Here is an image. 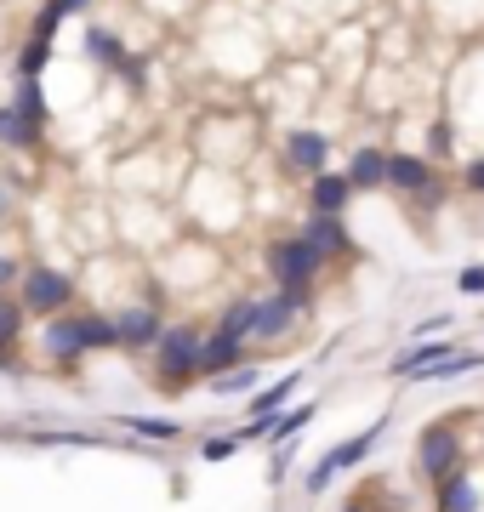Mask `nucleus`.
<instances>
[{"label": "nucleus", "mask_w": 484, "mask_h": 512, "mask_svg": "<svg viewBox=\"0 0 484 512\" xmlns=\"http://www.w3.org/2000/svg\"><path fill=\"white\" fill-rule=\"evenodd\" d=\"M257 308H262V296H234V302L223 308V319H217V330L251 342V336H257Z\"/></svg>", "instance_id": "6ab92c4d"}, {"label": "nucleus", "mask_w": 484, "mask_h": 512, "mask_svg": "<svg viewBox=\"0 0 484 512\" xmlns=\"http://www.w3.org/2000/svg\"><path fill=\"white\" fill-rule=\"evenodd\" d=\"M319 416V404H297V410H280L274 416V439L268 444H285V439H302V427Z\"/></svg>", "instance_id": "393cba45"}, {"label": "nucleus", "mask_w": 484, "mask_h": 512, "mask_svg": "<svg viewBox=\"0 0 484 512\" xmlns=\"http://www.w3.org/2000/svg\"><path fill=\"white\" fill-rule=\"evenodd\" d=\"M114 330H120V348H126V353H154L160 330H166L160 291H149V302H126V308L114 313Z\"/></svg>", "instance_id": "39448f33"}, {"label": "nucleus", "mask_w": 484, "mask_h": 512, "mask_svg": "<svg viewBox=\"0 0 484 512\" xmlns=\"http://www.w3.org/2000/svg\"><path fill=\"white\" fill-rule=\"evenodd\" d=\"M456 154V131H450V120H433L428 126V160H450Z\"/></svg>", "instance_id": "bb28decb"}, {"label": "nucleus", "mask_w": 484, "mask_h": 512, "mask_svg": "<svg viewBox=\"0 0 484 512\" xmlns=\"http://www.w3.org/2000/svg\"><path fill=\"white\" fill-rule=\"evenodd\" d=\"M18 296H23V308H29V319L69 313L75 308V274L69 268H52V262H23Z\"/></svg>", "instance_id": "f03ea898"}, {"label": "nucleus", "mask_w": 484, "mask_h": 512, "mask_svg": "<svg viewBox=\"0 0 484 512\" xmlns=\"http://www.w3.org/2000/svg\"><path fill=\"white\" fill-rule=\"evenodd\" d=\"M456 467H462V433H456L450 421L422 427V439H416V473L428 478V484H439V478L456 473Z\"/></svg>", "instance_id": "423d86ee"}, {"label": "nucleus", "mask_w": 484, "mask_h": 512, "mask_svg": "<svg viewBox=\"0 0 484 512\" xmlns=\"http://www.w3.org/2000/svg\"><path fill=\"white\" fill-rule=\"evenodd\" d=\"M348 177H354L359 194H376V188H388V148H354L348 154Z\"/></svg>", "instance_id": "f3484780"}, {"label": "nucleus", "mask_w": 484, "mask_h": 512, "mask_svg": "<svg viewBox=\"0 0 484 512\" xmlns=\"http://www.w3.org/2000/svg\"><path fill=\"white\" fill-rule=\"evenodd\" d=\"M354 177H348V171H331V165H325V171H314V177H308V211H331V217H348V205H354Z\"/></svg>", "instance_id": "f8f14e48"}, {"label": "nucleus", "mask_w": 484, "mask_h": 512, "mask_svg": "<svg viewBox=\"0 0 484 512\" xmlns=\"http://www.w3.org/2000/svg\"><path fill=\"white\" fill-rule=\"evenodd\" d=\"M86 57H92L103 74H126L131 86H143V63L126 52V40L114 35V29H103V23H92L86 29Z\"/></svg>", "instance_id": "1a4fd4ad"}, {"label": "nucleus", "mask_w": 484, "mask_h": 512, "mask_svg": "<svg viewBox=\"0 0 484 512\" xmlns=\"http://www.w3.org/2000/svg\"><path fill=\"white\" fill-rule=\"evenodd\" d=\"M382 433H388V416H376L365 433H354V439L331 444V450H325V456H319L314 467L302 473V495H325L336 473H348V467H359V461H371V450L382 444Z\"/></svg>", "instance_id": "7ed1b4c3"}, {"label": "nucleus", "mask_w": 484, "mask_h": 512, "mask_svg": "<svg viewBox=\"0 0 484 512\" xmlns=\"http://www.w3.org/2000/svg\"><path fill=\"white\" fill-rule=\"evenodd\" d=\"M18 188H23L18 171H6V177H0V222H6L12 211H18Z\"/></svg>", "instance_id": "cd10ccee"}, {"label": "nucleus", "mask_w": 484, "mask_h": 512, "mask_svg": "<svg viewBox=\"0 0 484 512\" xmlns=\"http://www.w3.org/2000/svg\"><path fill=\"white\" fill-rule=\"evenodd\" d=\"M23 325H29V308H23V296H0V370H6V376H23V359H18Z\"/></svg>", "instance_id": "4468645a"}, {"label": "nucleus", "mask_w": 484, "mask_h": 512, "mask_svg": "<svg viewBox=\"0 0 484 512\" xmlns=\"http://www.w3.org/2000/svg\"><path fill=\"white\" fill-rule=\"evenodd\" d=\"M57 18H80V12H92V0H46Z\"/></svg>", "instance_id": "2f4dec72"}, {"label": "nucleus", "mask_w": 484, "mask_h": 512, "mask_svg": "<svg viewBox=\"0 0 484 512\" xmlns=\"http://www.w3.org/2000/svg\"><path fill=\"white\" fill-rule=\"evenodd\" d=\"M46 63H52V40L29 35V40H23V52H18V63H12V74H23V80H40V74H46Z\"/></svg>", "instance_id": "412c9836"}, {"label": "nucleus", "mask_w": 484, "mask_h": 512, "mask_svg": "<svg viewBox=\"0 0 484 512\" xmlns=\"http://www.w3.org/2000/svg\"><path fill=\"white\" fill-rule=\"evenodd\" d=\"M200 342L205 330L200 325H166L160 330V342H154V382L160 387H188L200 382Z\"/></svg>", "instance_id": "f257e3e1"}, {"label": "nucleus", "mask_w": 484, "mask_h": 512, "mask_svg": "<svg viewBox=\"0 0 484 512\" xmlns=\"http://www.w3.org/2000/svg\"><path fill=\"white\" fill-rule=\"evenodd\" d=\"M467 370H484V353H450L445 365L422 370L416 382H456V376H467Z\"/></svg>", "instance_id": "b1692460"}, {"label": "nucleus", "mask_w": 484, "mask_h": 512, "mask_svg": "<svg viewBox=\"0 0 484 512\" xmlns=\"http://www.w3.org/2000/svg\"><path fill=\"white\" fill-rule=\"evenodd\" d=\"M302 234L314 239L319 251L331 256V262H348V256H354V234H348V217H331V211H308V217H302Z\"/></svg>", "instance_id": "ddd939ff"}, {"label": "nucleus", "mask_w": 484, "mask_h": 512, "mask_svg": "<svg viewBox=\"0 0 484 512\" xmlns=\"http://www.w3.org/2000/svg\"><path fill=\"white\" fill-rule=\"evenodd\" d=\"M342 512H365V507H342Z\"/></svg>", "instance_id": "473e14b6"}, {"label": "nucleus", "mask_w": 484, "mask_h": 512, "mask_svg": "<svg viewBox=\"0 0 484 512\" xmlns=\"http://www.w3.org/2000/svg\"><path fill=\"white\" fill-rule=\"evenodd\" d=\"M433 490H439V495H433V501H439V512H479V484H473V473H467V467L445 473Z\"/></svg>", "instance_id": "a211bd4d"}, {"label": "nucleus", "mask_w": 484, "mask_h": 512, "mask_svg": "<svg viewBox=\"0 0 484 512\" xmlns=\"http://www.w3.org/2000/svg\"><path fill=\"white\" fill-rule=\"evenodd\" d=\"M46 143V126L29 120L18 103H0V148H12V154H35Z\"/></svg>", "instance_id": "2eb2a0df"}, {"label": "nucleus", "mask_w": 484, "mask_h": 512, "mask_svg": "<svg viewBox=\"0 0 484 512\" xmlns=\"http://www.w3.org/2000/svg\"><path fill=\"white\" fill-rule=\"evenodd\" d=\"M280 154H285V171L314 177V171L331 165V137H325L319 126H291L285 131V143H280Z\"/></svg>", "instance_id": "6e6552de"}, {"label": "nucleus", "mask_w": 484, "mask_h": 512, "mask_svg": "<svg viewBox=\"0 0 484 512\" xmlns=\"http://www.w3.org/2000/svg\"><path fill=\"white\" fill-rule=\"evenodd\" d=\"M40 353L57 359V365H75L80 353H92V336H86V313L69 308V313H52L40 319Z\"/></svg>", "instance_id": "0eeeda50"}, {"label": "nucleus", "mask_w": 484, "mask_h": 512, "mask_svg": "<svg viewBox=\"0 0 484 512\" xmlns=\"http://www.w3.org/2000/svg\"><path fill=\"white\" fill-rule=\"evenodd\" d=\"M211 393L217 399H234V393H257V359L240 370H223V376H211Z\"/></svg>", "instance_id": "5701e85b"}, {"label": "nucleus", "mask_w": 484, "mask_h": 512, "mask_svg": "<svg viewBox=\"0 0 484 512\" xmlns=\"http://www.w3.org/2000/svg\"><path fill=\"white\" fill-rule=\"evenodd\" d=\"M433 183H439V171H433L428 154H405V148H388V188H393V194L416 200V194H428Z\"/></svg>", "instance_id": "9d476101"}, {"label": "nucleus", "mask_w": 484, "mask_h": 512, "mask_svg": "<svg viewBox=\"0 0 484 512\" xmlns=\"http://www.w3.org/2000/svg\"><path fill=\"white\" fill-rule=\"evenodd\" d=\"M120 433H137V439H154V444H171V439H183V421H171V416H120Z\"/></svg>", "instance_id": "aec40b11"}, {"label": "nucleus", "mask_w": 484, "mask_h": 512, "mask_svg": "<svg viewBox=\"0 0 484 512\" xmlns=\"http://www.w3.org/2000/svg\"><path fill=\"white\" fill-rule=\"evenodd\" d=\"M18 279H23V262H12V256H0V296L12 291Z\"/></svg>", "instance_id": "7c9ffc66"}, {"label": "nucleus", "mask_w": 484, "mask_h": 512, "mask_svg": "<svg viewBox=\"0 0 484 512\" xmlns=\"http://www.w3.org/2000/svg\"><path fill=\"white\" fill-rule=\"evenodd\" d=\"M240 450H245L240 427H234V433H205V444H200V461H228V456H240Z\"/></svg>", "instance_id": "a878e982"}, {"label": "nucleus", "mask_w": 484, "mask_h": 512, "mask_svg": "<svg viewBox=\"0 0 484 512\" xmlns=\"http://www.w3.org/2000/svg\"><path fill=\"white\" fill-rule=\"evenodd\" d=\"M456 291H462V296H484V262H473V268L456 274Z\"/></svg>", "instance_id": "c85d7f7f"}, {"label": "nucleus", "mask_w": 484, "mask_h": 512, "mask_svg": "<svg viewBox=\"0 0 484 512\" xmlns=\"http://www.w3.org/2000/svg\"><path fill=\"white\" fill-rule=\"evenodd\" d=\"M462 188H467V194H484V154L462 165Z\"/></svg>", "instance_id": "c756f323"}, {"label": "nucleus", "mask_w": 484, "mask_h": 512, "mask_svg": "<svg viewBox=\"0 0 484 512\" xmlns=\"http://www.w3.org/2000/svg\"><path fill=\"white\" fill-rule=\"evenodd\" d=\"M262 262H268V274H274V285H319V274L331 268V256L319 251L308 234H285L274 239L268 251H262Z\"/></svg>", "instance_id": "20e7f679"}, {"label": "nucleus", "mask_w": 484, "mask_h": 512, "mask_svg": "<svg viewBox=\"0 0 484 512\" xmlns=\"http://www.w3.org/2000/svg\"><path fill=\"white\" fill-rule=\"evenodd\" d=\"M251 359H262V353H251L240 336H228V330H211L200 342V382L223 376V370H240V365H251Z\"/></svg>", "instance_id": "9b49d317"}, {"label": "nucleus", "mask_w": 484, "mask_h": 512, "mask_svg": "<svg viewBox=\"0 0 484 512\" xmlns=\"http://www.w3.org/2000/svg\"><path fill=\"white\" fill-rule=\"evenodd\" d=\"M18 80V92H12V103H18L29 120H40V126H52V109H46V92H40V80H23V74H12Z\"/></svg>", "instance_id": "4be33fe9"}, {"label": "nucleus", "mask_w": 484, "mask_h": 512, "mask_svg": "<svg viewBox=\"0 0 484 512\" xmlns=\"http://www.w3.org/2000/svg\"><path fill=\"white\" fill-rule=\"evenodd\" d=\"M302 382H308V370H285L280 382L257 387V393L245 399V416H280L285 404H291V393H302Z\"/></svg>", "instance_id": "dca6fc26"}]
</instances>
